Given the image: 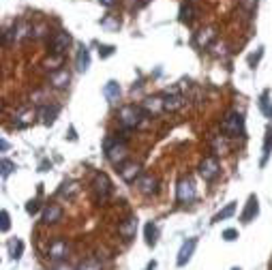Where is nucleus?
<instances>
[{
	"mask_svg": "<svg viewBox=\"0 0 272 270\" xmlns=\"http://www.w3.org/2000/svg\"><path fill=\"white\" fill-rule=\"evenodd\" d=\"M234 212H236V204L231 202V204H227V206H225V208H223V210H219L217 214H214L212 223H219V221H225V219H229V217H231V214H234Z\"/></svg>",
	"mask_w": 272,
	"mask_h": 270,
	"instance_id": "27",
	"label": "nucleus"
},
{
	"mask_svg": "<svg viewBox=\"0 0 272 270\" xmlns=\"http://www.w3.org/2000/svg\"><path fill=\"white\" fill-rule=\"evenodd\" d=\"M13 118H15V120H13L15 126H18V129H24V126L33 124L35 118H39V112H35V109H20Z\"/></svg>",
	"mask_w": 272,
	"mask_h": 270,
	"instance_id": "14",
	"label": "nucleus"
},
{
	"mask_svg": "<svg viewBox=\"0 0 272 270\" xmlns=\"http://www.w3.org/2000/svg\"><path fill=\"white\" fill-rule=\"evenodd\" d=\"M88 67H90V50L86 45H79L77 56H75V69L79 73H84V71H88Z\"/></svg>",
	"mask_w": 272,
	"mask_h": 270,
	"instance_id": "19",
	"label": "nucleus"
},
{
	"mask_svg": "<svg viewBox=\"0 0 272 270\" xmlns=\"http://www.w3.org/2000/svg\"><path fill=\"white\" fill-rule=\"evenodd\" d=\"M219 172H221V168H219V161L214 157H206L204 161L199 163V176H202L206 182H212L219 176Z\"/></svg>",
	"mask_w": 272,
	"mask_h": 270,
	"instance_id": "7",
	"label": "nucleus"
},
{
	"mask_svg": "<svg viewBox=\"0 0 272 270\" xmlns=\"http://www.w3.org/2000/svg\"><path fill=\"white\" fill-rule=\"evenodd\" d=\"M135 187H138V191L144 195H155L159 191V182L153 174H142V176L135 180Z\"/></svg>",
	"mask_w": 272,
	"mask_h": 270,
	"instance_id": "8",
	"label": "nucleus"
},
{
	"mask_svg": "<svg viewBox=\"0 0 272 270\" xmlns=\"http://www.w3.org/2000/svg\"><path fill=\"white\" fill-rule=\"evenodd\" d=\"M9 251H11V257H13V259H20V257H22V251H24L22 240H11V242H9Z\"/></svg>",
	"mask_w": 272,
	"mask_h": 270,
	"instance_id": "28",
	"label": "nucleus"
},
{
	"mask_svg": "<svg viewBox=\"0 0 272 270\" xmlns=\"http://www.w3.org/2000/svg\"><path fill=\"white\" fill-rule=\"evenodd\" d=\"M257 212H259V202H257V197H255V195H251L249 202H246L244 212L240 214V221H244V223H251V221L257 217Z\"/></svg>",
	"mask_w": 272,
	"mask_h": 270,
	"instance_id": "18",
	"label": "nucleus"
},
{
	"mask_svg": "<svg viewBox=\"0 0 272 270\" xmlns=\"http://www.w3.org/2000/svg\"><path fill=\"white\" fill-rule=\"evenodd\" d=\"M236 238H238V229H234V227H229V229H225V232H223V240L234 242Z\"/></svg>",
	"mask_w": 272,
	"mask_h": 270,
	"instance_id": "34",
	"label": "nucleus"
},
{
	"mask_svg": "<svg viewBox=\"0 0 272 270\" xmlns=\"http://www.w3.org/2000/svg\"><path fill=\"white\" fill-rule=\"evenodd\" d=\"M79 193V185L73 180H69V182H62V187H60V191L58 195L60 197H67V200H73V197Z\"/></svg>",
	"mask_w": 272,
	"mask_h": 270,
	"instance_id": "22",
	"label": "nucleus"
},
{
	"mask_svg": "<svg viewBox=\"0 0 272 270\" xmlns=\"http://www.w3.org/2000/svg\"><path fill=\"white\" fill-rule=\"evenodd\" d=\"M9 227H11V217L7 210H3V232H9Z\"/></svg>",
	"mask_w": 272,
	"mask_h": 270,
	"instance_id": "36",
	"label": "nucleus"
},
{
	"mask_svg": "<svg viewBox=\"0 0 272 270\" xmlns=\"http://www.w3.org/2000/svg\"><path fill=\"white\" fill-rule=\"evenodd\" d=\"M67 253H69V244H67V240L58 238V240H54V242L50 244V249H47V257L54 259V261H60V259H65V257H67Z\"/></svg>",
	"mask_w": 272,
	"mask_h": 270,
	"instance_id": "10",
	"label": "nucleus"
},
{
	"mask_svg": "<svg viewBox=\"0 0 272 270\" xmlns=\"http://www.w3.org/2000/svg\"><path fill=\"white\" fill-rule=\"evenodd\" d=\"M155 266H157V264H155V261H150V266H148L146 270H155Z\"/></svg>",
	"mask_w": 272,
	"mask_h": 270,
	"instance_id": "41",
	"label": "nucleus"
},
{
	"mask_svg": "<svg viewBox=\"0 0 272 270\" xmlns=\"http://www.w3.org/2000/svg\"><path fill=\"white\" fill-rule=\"evenodd\" d=\"M103 94H105V99L109 103H116L120 99V84L114 82V79H109V82L103 86Z\"/></svg>",
	"mask_w": 272,
	"mask_h": 270,
	"instance_id": "21",
	"label": "nucleus"
},
{
	"mask_svg": "<svg viewBox=\"0 0 272 270\" xmlns=\"http://www.w3.org/2000/svg\"><path fill=\"white\" fill-rule=\"evenodd\" d=\"M71 45V35L67 30H58V33H54V37L50 39V52L56 54V56H62Z\"/></svg>",
	"mask_w": 272,
	"mask_h": 270,
	"instance_id": "6",
	"label": "nucleus"
},
{
	"mask_svg": "<svg viewBox=\"0 0 272 270\" xmlns=\"http://www.w3.org/2000/svg\"><path fill=\"white\" fill-rule=\"evenodd\" d=\"M92 191H94V197H97V202L103 204V202H107L109 200V195L111 191H114V187H111V180L107 174H97L92 180Z\"/></svg>",
	"mask_w": 272,
	"mask_h": 270,
	"instance_id": "4",
	"label": "nucleus"
},
{
	"mask_svg": "<svg viewBox=\"0 0 272 270\" xmlns=\"http://www.w3.org/2000/svg\"><path fill=\"white\" fill-rule=\"evenodd\" d=\"M54 270H75V268H71L69 264H58V266H54Z\"/></svg>",
	"mask_w": 272,
	"mask_h": 270,
	"instance_id": "38",
	"label": "nucleus"
},
{
	"mask_svg": "<svg viewBox=\"0 0 272 270\" xmlns=\"http://www.w3.org/2000/svg\"><path fill=\"white\" fill-rule=\"evenodd\" d=\"M212 146H214V150H217V155H225V153H227V144H225V142H223L221 138L212 140Z\"/></svg>",
	"mask_w": 272,
	"mask_h": 270,
	"instance_id": "32",
	"label": "nucleus"
},
{
	"mask_svg": "<svg viewBox=\"0 0 272 270\" xmlns=\"http://www.w3.org/2000/svg\"><path fill=\"white\" fill-rule=\"evenodd\" d=\"M176 200L180 204H191L195 200V185L191 178H182L178 180V187H176Z\"/></svg>",
	"mask_w": 272,
	"mask_h": 270,
	"instance_id": "5",
	"label": "nucleus"
},
{
	"mask_svg": "<svg viewBox=\"0 0 272 270\" xmlns=\"http://www.w3.org/2000/svg\"><path fill=\"white\" fill-rule=\"evenodd\" d=\"M193 18H195V7H193V3H185L180 7V22L182 24H191L193 22Z\"/></svg>",
	"mask_w": 272,
	"mask_h": 270,
	"instance_id": "25",
	"label": "nucleus"
},
{
	"mask_svg": "<svg viewBox=\"0 0 272 270\" xmlns=\"http://www.w3.org/2000/svg\"><path fill=\"white\" fill-rule=\"evenodd\" d=\"M221 131L227 135V138H240L244 135V118L238 112H229L221 122Z\"/></svg>",
	"mask_w": 272,
	"mask_h": 270,
	"instance_id": "3",
	"label": "nucleus"
},
{
	"mask_svg": "<svg viewBox=\"0 0 272 270\" xmlns=\"http://www.w3.org/2000/svg\"><path fill=\"white\" fill-rule=\"evenodd\" d=\"M234 270H240V268H234Z\"/></svg>",
	"mask_w": 272,
	"mask_h": 270,
	"instance_id": "42",
	"label": "nucleus"
},
{
	"mask_svg": "<svg viewBox=\"0 0 272 270\" xmlns=\"http://www.w3.org/2000/svg\"><path fill=\"white\" fill-rule=\"evenodd\" d=\"M259 109L266 118H272V97H270V90H263L261 97H259Z\"/></svg>",
	"mask_w": 272,
	"mask_h": 270,
	"instance_id": "24",
	"label": "nucleus"
},
{
	"mask_svg": "<svg viewBox=\"0 0 272 270\" xmlns=\"http://www.w3.org/2000/svg\"><path fill=\"white\" fill-rule=\"evenodd\" d=\"M142 107L146 109V114H161L165 109V99L163 97H148V99H144Z\"/></svg>",
	"mask_w": 272,
	"mask_h": 270,
	"instance_id": "17",
	"label": "nucleus"
},
{
	"mask_svg": "<svg viewBox=\"0 0 272 270\" xmlns=\"http://www.w3.org/2000/svg\"><path fill=\"white\" fill-rule=\"evenodd\" d=\"M60 219H62V208L58 204H47L43 208V223L54 225V223H58Z\"/></svg>",
	"mask_w": 272,
	"mask_h": 270,
	"instance_id": "13",
	"label": "nucleus"
},
{
	"mask_svg": "<svg viewBox=\"0 0 272 270\" xmlns=\"http://www.w3.org/2000/svg\"><path fill=\"white\" fill-rule=\"evenodd\" d=\"M0 148H3V153H7V150H9V142L3 140V142H0Z\"/></svg>",
	"mask_w": 272,
	"mask_h": 270,
	"instance_id": "39",
	"label": "nucleus"
},
{
	"mask_svg": "<svg viewBox=\"0 0 272 270\" xmlns=\"http://www.w3.org/2000/svg\"><path fill=\"white\" fill-rule=\"evenodd\" d=\"M101 26L105 28V30H118V28H120V22L107 15V18H103V20H101Z\"/></svg>",
	"mask_w": 272,
	"mask_h": 270,
	"instance_id": "29",
	"label": "nucleus"
},
{
	"mask_svg": "<svg viewBox=\"0 0 272 270\" xmlns=\"http://www.w3.org/2000/svg\"><path fill=\"white\" fill-rule=\"evenodd\" d=\"M163 99H165V109L167 112H178V109L185 105V97H182L180 92H176V90L167 92Z\"/></svg>",
	"mask_w": 272,
	"mask_h": 270,
	"instance_id": "16",
	"label": "nucleus"
},
{
	"mask_svg": "<svg viewBox=\"0 0 272 270\" xmlns=\"http://www.w3.org/2000/svg\"><path fill=\"white\" fill-rule=\"evenodd\" d=\"M114 52H116V47H114V45H99V54H101L103 58H109Z\"/></svg>",
	"mask_w": 272,
	"mask_h": 270,
	"instance_id": "33",
	"label": "nucleus"
},
{
	"mask_svg": "<svg viewBox=\"0 0 272 270\" xmlns=\"http://www.w3.org/2000/svg\"><path fill=\"white\" fill-rule=\"evenodd\" d=\"M15 170H18V165H15L13 161H9V159H3V178H9V174H13Z\"/></svg>",
	"mask_w": 272,
	"mask_h": 270,
	"instance_id": "31",
	"label": "nucleus"
},
{
	"mask_svg": "<svg viewBox=\"0 0 272 270\" xmlns=\"http://www.w3.org/2000/svg\"><path fill=\"white\" fill-rule=\"evenodd\" d=\"M135 232H138V219L135 217H126L122 223L118 225V234L126 238V240H131V238L135 236Z\"/></svg>",
	"mask_w": 272,
	"mask_h": 270,
	"instance_id": "15",
	"label": "nucleus"
},
{
	"mask_svg": "<svg viewBox=\"0 0 272 270\" xmlns=\"http://www.w3.org/2000/svg\"><path fill=\"white\" fill-rule=\"evenodd\" d=\"M195 247H197V238H189V240L180 247V253H178V259H176V264H178V266H185L187 261L191 259V255H193Z\"/></svg>",
	"mask_w": 272,
	"mask_h": 270,
	"instance_id": "12",
	"label": "nucleus"
},
{
	"mask_svg": "<svg viewBox=\"0 0 272 270\" xmlns=\"http://www.w3.org/2000/svg\"><path fill=\"white\" fill-rule=\"evenodd\" d=\"M144 116H146V109L142 105H124V107H120V112H118V120L124 129H135V126L142 124Z\"/></svg>",
	"mask_w": 272,
	"mask_h": 270,
	"instance_id": "2",
	"label": "nucleus"
},
{
	"mask_svg": "<svg viewBox=\"0 0 272 270\" xmlns=\"http://www.w3.org/2000/svg\"><path fill=\"white\" fill-rule=\"evenodd\" d=\"M77 270H103V268H101V264L97 259H84Z\"/></svg>",
	"mask_w": 272,
	"mask_h": 270,
	"instance_id": "30",
	"label": "nucleus"
},
{
	"mask_svg": "<svg viewBox=\"0 0 272 270\" xmlns=\"http://www.w3.org/2000/svg\"><path fill=\"white\" fill-rule=\"evenodd\" d=\"M118 172H120V178L124 182H135L142 176V168H140V163H135V161H124L122 165H118Z\"/></svg>",
	"mask_w": 272,
	"mask_h": 270,
	"instance_id": "9",
	"label": "nucleus"
},
{
	"mask_svg": "<svg viewBox=\"0 0 272 270\" xmlns=\"http://www.w3.org/2000/svg\"><path fill=\"white\" fill-rule=\"evenodd\" d=\"M144 234H146V244L148 247H155L157 244V236H159V227L150 221V223H146V227H144Z\"/></svg>",
	"mask_w": 272,
	"mask_h": 270,
	"instance_id": "26",
	"label": "nucleus"
},
{
	"mask_svg": "<svg viewBox=\"0 0 272 270\" xmlns=\"http://www.w3.org/2000/svg\"><path fill=\"white\" fill-rule=\"evenodd\" d=\"M189 3H191V0H189Z\"/></svg>",
	"mask_w": 272,
	"mask_h": 270,
	"instance_id": "43",
	"label": "nucleus"
},
{
	"mask_svg": "<svg viewBox=\"0 0 272 270\" xmlns=\"http://www.w3.org/2000/svg\"><path fill=\"white\" fill-rule=\"evenodd\" d=\"M240 5H242V7H246V11H253L255 9V7H257V0H240Z\"/></svg>",
	"mask_w": 272,
	"mask_h": 270,
	"instance_id": "37",
	"label": "nucleus"
},
{
	"mask_svg": "<svg viewBox=\"0 0 272 270\" xmlns=\"http://www.w3.org/2000/svg\"><path fill=\"white\" fill-rule=\"evenodd\" d=\"M99 3H103V5H105V7H111V5L116 3V0H99Z\"/></svg>",
	"mask_w": 272,
	"mask_h": 270,
	"instance_id": "40",
	"label": "nucleus"
},
{
	"mask_svg": "<svg viewBox=\"0 0 272 270\" xmlns=\"http://www.w3.org/2000/svg\"><path fill=\"white\" fill-rule=\"evenodd\" d=\"M103 148H105V157H107V161L111 165H122L126 161V155H129V148H126V144L122 140H118V138H107L105 140V144H103Z\"/></svg>",
	"mask_w": 272,
	"mask_h": 270,
	"instance_id": "1",
	"label": "nucleus"
},
{
	"mask_svg": "<svg viewBox=\"0 0 272 270\" xmlns=\"http://www.w3.org/2000/svg\"><path fill=\"white\" fill-rule=\"evenodd\" d=\"M58 112H60V107L58 105H43L41 109H39V118H41V122L43 124H54V120H56V116H58Z\"/></svg>",
	"mask_w": 272,
	"mask_h": 270,
	"instance_id": "20",
	"label": "nucleus"
},
{
	"mask_svg": "<svg viewBox=\"0 0 272 270\" xmlns=\"http://www.w3.org/2000/svg\"><path fill=\"white\" fill-rule=\"evenodd\" d=\"M69 82H71V73L67 69H56L50 73V84L54 88H67Z\"/></svg>",
	"mask_w": 272,
	"mask_h": 270,
	"instance_id": "11",
	"label": "nucleus"
},
{
	"mask_svg": "<svg viewBox=\"0 0 272 270\" xmlns=\"http://www.w3.org/2000/svg\"><path fill=\"white\" fill-rule=\"evenodd\" d=\"M214 37H217V35H214L212 28H204V30H199V33H197L195 43H197L199 47H208V45L214 41Z\"/></svg>",
	"mask_w": 272,
	"mask_h": 270,
	"instance_id": "23",
	"label": "nucleus"
},
{
	"mask_svg": "<svg viewBox=\"0 0 272 270\" xmlns=\"http://www.w3.org/2000/svg\"><path fill=\"white\" fill-rule=\"evenodd\" d=\"M39 208H41V204H39V200H30V202L26 204V212H28V214H37V212H39Z\"/></svg>",
	"mask_w": 272,
	"mask_h": 270,
	"instance_id": "35",
	"label": "nucleus"
}]
</instances>
